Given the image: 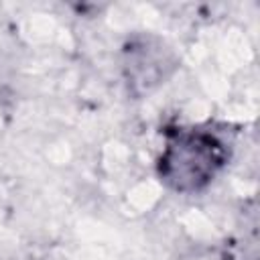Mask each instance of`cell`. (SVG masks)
Listing matches in <instances>:
<instances>
[{
	"mask_svg": "<svg viewBox=\"0 0 260 260\" xmlns=\"http://www.w3.org/2000/svg\"><path fill=\"white\" fill-rule=\"evenodd\" d=\"M230 160L228 140L209 126H179L165 136L156 158V175L179 195L207 189Z\"/></svg>",
	"mask_w": 260,
	"mask_h": 260,
	"instance_id": "cell-1",
	"label": "cell"
},
{
	"mask_svg": "<svg viewBox=\"0 0 260 260\" xmlns=\"http://www.w3.org/2000/svg\"><path fill=\"white\" fill-rule=\"evenodd\" d=\"M179 57L171 45L154 35L130 39L122 49V75L128 91L136 98L148 95L177 71Z\"/></svg>",
	"mask_w": 260,
	"mask_h": 260,
	"instance_id": "cell-2",
	"label": "cell"
}]
</instances>
